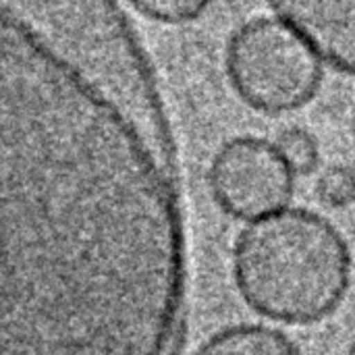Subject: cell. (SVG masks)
Returning a JSON list of instances; mask_svg holds the SVG:
<instances>
[{
	"label": "cell",
	"mask_w": 355,
	"mask_h": 355,
	"mask_svg": "<svg viewBox=\"0 0 355 355\" xmlns=\"http://www.w3.org/2000/svg\"><path fill=\"white\" fill-rule=\"evenodd\" d=\"M131 8L152 21L162 23H187L198 19L204 10H208V2L193 0H150V2H133Z\"/></svg>",
	"instance_id": "obj_8"
},
{
	"label": "cell",
	"mask_w": 355,
	"mask_h": 355,
	"mask_svg": "<svg viewBox=\"0 0 355 355\" xmlns=\"http://www.w3.org/2000/svg\"><path fill=\"white\" fill-rule=\"evenodd\" d=\"M187 235L146 52L0 4V355H177Z\"/></svg>",
	"instance_id": "obj_1"
},
{
	"label": "cell",
	"mask_w": 355,
	"mask_h": 355,
	"mask_svg": "<svg viewBox=\"0 0 355 355\" xmlns=\"http://www.w3.org/2000/svg\"><path fill=\"white\" fill-rule=\"evenodd\" d=\"M235 281L260 316L287 324L318 322L339 308L349 289V245L316 212L279 210L241 231Z\"/></svg>",
	"instance_id": "obj_2"
},
{
	"label": "cell",
	"mask_w": 355,
	"mask_h": 355,
	"mask_svg": "<svg viewBox=\"0 0 355 355\" xmlns=\"http://www.w3.org/2000/svg\"><path fill=\"white\" fill-rule=\"evenodd\" d=\"M218 206L241 220L279 212L293 193V175L275 144L258 137H235L214 156L208 173Z\"/></svg>",
	"instance_id": "obj_4"
},
{
	"label": "cell",
	"mask_w": 355,
	"mask_h": 355,
	"mask_svg": "<svg viewBox=\"0 0 355 355\" xmlns=\"http://www.w3.org/2000/svg\"><path fill=\"white\" fill-rule=\"evenodd\" d=\"M270 8L277 19L304 40L322 64L347 75L354 73L355 0L277 2Z\"/></svg>",
	"instance_id": "obj_5"
},
{
	"label": "cell",
	"mask_w": 355,
	"mask_h": 355,
	"mask_svg": "<svg viewBox=\"0 0 355 355\" xmlns=\"http://www.w3.org/2000/svg\"><path fill=\"white\" fill-rule=\"evenodd\" d=\"M275 148L291 175H310L318 166V146L306 129L293 127L283 131Z\"/></svg>",
	"instance_id": "obj_7"
},
{
	"label": "cell",
	"mask_w": 355,
	"mask_h": 355,
	"mask_svg": "<svg viewBox=\"0 0 355 355\" xmlns=\"http://www.w3.org/2000/svg\"><path fill=\"white\" fill-rule=\"evenodd\" d=\"M227 73L239 98L268 114L308 104L322 81V62L277 17H254L229 40Z\"/></svg>",
	"instance_id": "obj_3"
},
{
	"label": "cell",
	"mask_w": 355,
	"mask_h": 355,
	"mask_svg": "<svg viewBox=\"0 0 355 355\" xmlns=\"http://www.w3.org/2000/svg\"><path fill=\"white\" fill-rule=\"evenodd\" d=\"M320 198L333 208H345L354 202V173L349 166H335L318 181Z\"/></svg>",
	"instance_id": "obj_9"
},
{
	"label": "cell",
	"mask_w": 355,
	"mask_h": 355,
	"mask_svg": "<svg viewBox=\"0 0 355 355\" xmlns=\"http://www.w3.org/2000/svg\"><path fill=\"white\" fill-rule=\"evenodd\" d=\"M196 355H302L281 331L241 324L210 337Z\"/></svg>",
	"instance_id": "obj_6"
}]
</instances>
